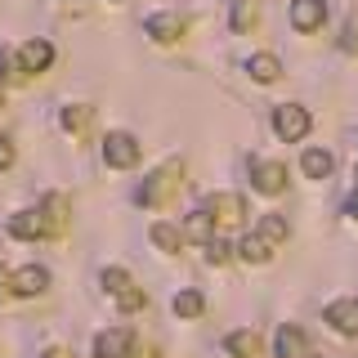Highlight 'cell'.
<instances>
[{"mask_svg":"<svg viewBox=\"0 0 358 358\" xmlns=\"http://www.w3.org/2000/svg\"><path fill=\"white\" fill-rule=\"evenodd\" d=\"M179 175H184V162H166L162 171H152L139 188H134V201H139V206H166V201L175 197V188H179Z\"/></svg>","mask_w":358,"mask_h":358,"instance_id":"cell-1","label":"cell"},{"mask_svg":"<svg viewBox=\"0 0 358 358\" xmlns=\"http://www.w3.org/2000/svg\"><path fill=\"white\" fill-rule=\"evenodd\" d=\"M201 210L210 215V224H215V229H233V224L246 220V201H242L238 193H210Z\"/></svg>","mask_w":358,"mask_h":358,"instance_id":"cell-2","label":"cell"},{"mask_svg":"<svg viewBox=\"0 0 358 358\" xmlns=\"http://www.w3.org/2000/svg\"><path fill=\"white\" fill-rule=\"evenodd\" d=\"M103 162L112 166V171H130V166H139V143H134V134L112 130L103 139Z\"/></svg>","mask_w":358,"mask_h":358,"instance_id":"cell-3","label":"cell"},{"mask_svg":"<svg viewBox=\"0 0 358 358\" xmlns=\"http://www.w3.org/2000/svg\"><path fill=\"white\" fill-rule=\"evenodd\" d=\"M103 287H108V296H117V305H121V309H130V313L148 305V296H143V291L130 282L126 268H103Z\"/></svg>","mask_w":358,"mask_h":358,"instance_id":"cell-4","label":"cell"},{"mask_svg":"<svg viewBox=\"0 0 358 358\" xmlns=\"http://www.w3.org/2000/svg\"><path fill=\"white\" fill-rule=\"evenodd\" d=\"M273 130H278V139H287V143L305 139V134H309V112L296 108V103L273 108Z\"/></svg>","mask_w":358,"mask_h":358,"instance_id":"cell-5","label":"cell"},{"mask_svg":"<svg viewBox=\"0 0 358 358\" xmlns=\"http://www.w3.org/2000/svg\"><path fill=\"white\" fill-rule=\"evenodd\" d=\"M94 358H134V331L130 327H108L94 336Z\"/></svg>","mask_w":358,"mask_h":358,"instance_id":"cell-6","label":"cell"},{"mask_svg":"<svg viewBox=\"0 0 358 358\" xmlns=\"http://www.w3.org/2000/svg\"><path fill=\"white\" fill-rule=\"evenodd\" d=\"M327 22V0H291V27L296 31H318Z\"/></svg>","mask_w":358,"mask_h":358,"instance_id":"cell-7","label":"cell"},{"mask_svg":"<svg viewBox=\"0 0 358 358\" xmlns=\"http://www.w3.org/2000/svg\"><path fill=\"white\" fill-rule=\"evenodd\" d=\"M251 188H255V193H264V197H278V193L287 188V166H278V162H255Z\"/></svg>","mask_w":358,"mask_h":358,"instance_id":"cell-8","label":"cell"},{"mask_svg":"<svg viewBox=\"0 0 358 358\" xmlns=\"http://www.w3.org/2000/svg\"><path fill=\"white\" fill-rule=\"evenodd\" d=\"M9 287H14V296L31 300V296H41V291L50 287V273H45L41 264H27V268H18V273H9Z\"/></svg>","mask_w":358,"mask_h":358,"instance_id":"cell-9","label":"cell"},{"mask_svg":"<svg viewBox=\"0 0 358 358\" xmlns=\"http://www.w3.org/2000/svg\"><path fill=\"white\" fill-rule=\"evenodd\" d=\"M273 354H278V358H309L305 331L291 327V322H282V327H278V336H273Z\"/></svg>","mask_w":358,"mask_h":358,"instance_id":"cell-10","label":"cell"},{"mask_svg":"<svg viewBox=\"0 0 358 358\" xmlns=\"http://www.w3.org/2000/svg\"><path fill=\"white\" fill-rule=\"evenodd\" d=\"M54 63V45L50 41H27V45H22V50H18V67H22V72H45V67H50Z\"/></svg>","mask_w":358,"mask_h":358,"instance_id":"cell-11","label":"cell"},{"mask_svg":"<svg viewBox=\"0 0 358 358\" xmlns=\"http://www.w3.org/2000/svg\"><path fill=\"white\" fill-rule=\"evenodd\" d=\"M5 229H9V238H22V242H27V238H45V233H50L41 210H18V215H9Z\"/></svg>","mask_w":358,"mask_h":358,"instance_id":"cell-12","label":"cell"},{"mask_svg":"<svg viewBox=\"0 0 358 358\" xmlns=\"http://www.w3.org/2000/svg\"><path fill=\"white\" fill-rule=\"evenodd\" d=\"M327 322L341 336H358V300H336V305H327Z\"/></svg>","mask_w":358,"mask_h":358,"instance_id":"cell-13","label":"cell"},{"mask_svg":"<svg viewBox=\"0 0 358 358\" xmlns=\"http://www.w3.org/2000/svg\"><path fill=\"white\" fill-rule=\"evenodd\" d=\"M148 36H152L157 45L179 41V36H184V18H179V14H152V18H148Z\"/></svg>","mask_w":358,"mask_h":358,"instance_id":"cell-14","label":"cell"},{"mask_svg":"<svg viewBox=\"0 0 358 358\" xmlns=\"http://www.w3.org/2000/svg\"><path fill=\"white\" fill-rule=\"evenodd\" d=\"M224 350H229L233 358H260V336H255L251 327H242V331H229Z\"/></svg>","mask_w":358,"mask_h":358,"instance_id":"cell-15","label":"cell"},{"mask_svg":"<svg viewBox=\"0 0 358 358\" xmlns=\"http://www.w3.org/2000/svg\"><path fill=\"white\" fill-rule=\"evenodd\" d=\"M41 215H45V229L50 233H63L67 229V197L63 193H50L41 201Z\"/></svg>","mask_w":358,"mask_h":358,"instance_id":"cell-16","label":"cell"},{"mask_svg":"<svg viewBox=\"0 0 358 358\" xmlns=\"http://www.w3.org/2000/svg\"><path fill=\"white\" fill-rule=\"evenodd\" d=\"M238 255H242L246 264H268V260H273V242L260 238V233H251V238H242Z\"/></svg>","mask_w":358,"mask_h":358,"instance_id":"cell-17","label":"cell"},{"mask_svg":"<svg viewBox=\"0 0 358 358\" xmlns=\"http://www.w3.org/2000/svg\"><path fill=\"white\" fill-rule=\"evenodd\" d=\"M246 72H251V81L268 85V81H278V76H282V67H278L273 54H251V59H246Z\"/></svg>","mask_w":358,"mask_h":358,"instance_id":"cell-18","label":"cell"},{"mask_svg":"<svg viewBox=\"0 0 358 358\" xmlns=\"http://www.w3.org/2000/svg\"><path fill=\"white\" fill-rule=\"evenodd\" d=\"M300 171H305L309 179H327L331 175V152L327 148H309L305 157H300Z\"/></svg>","mask_w":358,"mask_h":358,"instance_id":"cell-19","label":"cell"},{"mask_svg":"<svg viewBox=\"0 0 358 358\" xmlns=\"http://www.w3.org/2000/svg\"><path fill=\"white\" fill-rule=\"evenodd\" d=\"M152 242H157V251H166V255L184 251V233H179L175 224H152Z\"/></svg>","mask_w":358,"mask_h":358,"instance_id":"cell-20","label":"cell"},{"mask_svg":"<svg viewBox=\"0 0 358 358\" xmlns=\"http://www.w3.org/2000/svg\"><path fill=\"white\" fill-rule=\"evenodd\" d=\"M201 309H206L201 291H179V296H175V313H179V318H201Z\"/></svg>","mask_w":358,"mask_h":358,"instance_id":"cell-21","label":"cell"},{"mask_svg":"<svg viewBox=\"0 0 358 358\" xmlns=\"http://www.w3.org/2000/svg\"><path fill=\"white\" fill-rule=\"evenodd\" d=\"M229 5H233V31H238V36L251 31L255 27V0H229Z\"/></svg>","mask_w":358,"mask_h":358,"instance_id":"cell-22","label":"cell"},{"mask_svg":"<svg viewBox=\"0 0 358 358\" xmlns=\"http://www.w3.org/2000/svg\"><path fill=\"white\" fill-rule=\"evenodd\" d=\"M260 238H268V242H287V238H291V224H287L282 215H264V220H260Z\"/></svg>","mask_w":358,"mask_h":358,"instance_id":"cell-23","label":"cell"},{"mask_svg":"<svg viewBox=\"0 0 358 358\" xmlns=\"http://www.w3.org/2000/svg\"><path fill=\"white\" fill-rule=\"evenodd\" d=\"M85 126H90V108H85V103L63 108V130H67V134H81Z\"/></svg>","mask_w":358,"mask_h":358,"instance_id":"cell-24","label":"cell"},{"mask_svg":"<svg viewBox=\"0 0 358 358\" xmlns=\"http://www.w3.org/2000/svg\"><path fill=\"white\" fill-rule=\"evenodd\" d=\"M210 229H215V224H210V215H206V210H197V215H193V220H188V229H184V238H197V242H201V238H206V242H210Z\"/></svg>","mask_w":358,"mask_h":358,"instance_id":"cell-25","label":"cell"},{"mask_svg":"<svg viewBox=\"0 0 358 358\" xmlns=\"http://www.w3.org/2000/svg\"><path fill=\"white\" fill-rule=\"evenodd\" d=\"M229 255H233V246L224 242V238H210V242H206V260H210V264H229Z\"/></svg>","mask_w":358,"mask_h":358,"instance_id":"cell-26","label":"cell"},{"mask_svg":"<svg viewBox=\"0 0 358 358\" xmlns=\"http://www.w3.org/2000/svg\"><path fill=\"white\" fill-rule=\"evenodd\" d=\"M9 166H14V143L0 134V171H9Z\"/></svg>","mask_w":358,"mask_h":358,"instance_id":"cell-27","label":"cell"},{"mask_svg":"<svg viewBox=\"0 0 358 358\" xmlns=\"http://www.w3.org/2000/svg\"><path fill=\"white\" fill-rule=\"evenodd\" d=\"M14 76H18V72H14V59L0 50V81H14Z\"/></svg>","mask_w":358,"mask_h":358,"instance_id":"cell-28","label":"cell"},{"mask_svg":"<svg viewBox=\"0 0 358 358\" xmlns=\"http://www.w3.org/2000/svg\"><path fill=\"white\" fill-rule=\"evenodd\" d=\"M41 358H72V354H67V350H63V345H54V350H45Z\"/></svg>","mask_w":358,"mask_h":358,"instance_id":"cell-29","label":"cell"},{"mask_svg":"<svg viewBox=\"0 0 358 358\" xmlns=\"http://www.w3.org/2000/svg\"><path fill=\"white\" fill-rule=\"evenodd\" d=\"M350 215H354V220H358V197H350Z\"/></svg>","mask_w":358,"mask_h":358,"instance_id":"cell-30","label":"cell"},{"mask_svg":"<svg viewBox=\"0 0 358 358\" xmlns=\"http://www.w3.org/2000/svg\"><path fill=\"white\" fill-rule=\"evenodd\" d=\"M0 287H5V264H0Z\"/></svg>","mask_w":358,"mask_h":358,"instance_id":"cell-31","label":"cell"},{"mask_svg":"<svg viewBox=\"0 0 358 358\" xmlns=\"http://www.w3.org/2000/svg\"><path fill=\"white\" fill-rule=\"evenodd\" d=\"M112 5H121V0H112Z\"/></svg>","mask_w":358,"mask_h":358,"instance_id":"cell-32","label":"cell"}]
</instances>
